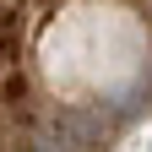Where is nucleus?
Instances as JSON below:
<instances>
[{
    "instance_id": "nucleus-1",
    "label": "nucleus",
    "mask_w": 152,
    "mask_h": 152,
    "mask_svg": "<svg viewBox=\"0 0 152 152\" xmlns=\"http://www.w3.org/2000/svg\"><path fill=\"white\" fill-rule=\"evenodd\" d=\"M147 152H152V147H147Z\"/></svg>"
}]
</instances>
